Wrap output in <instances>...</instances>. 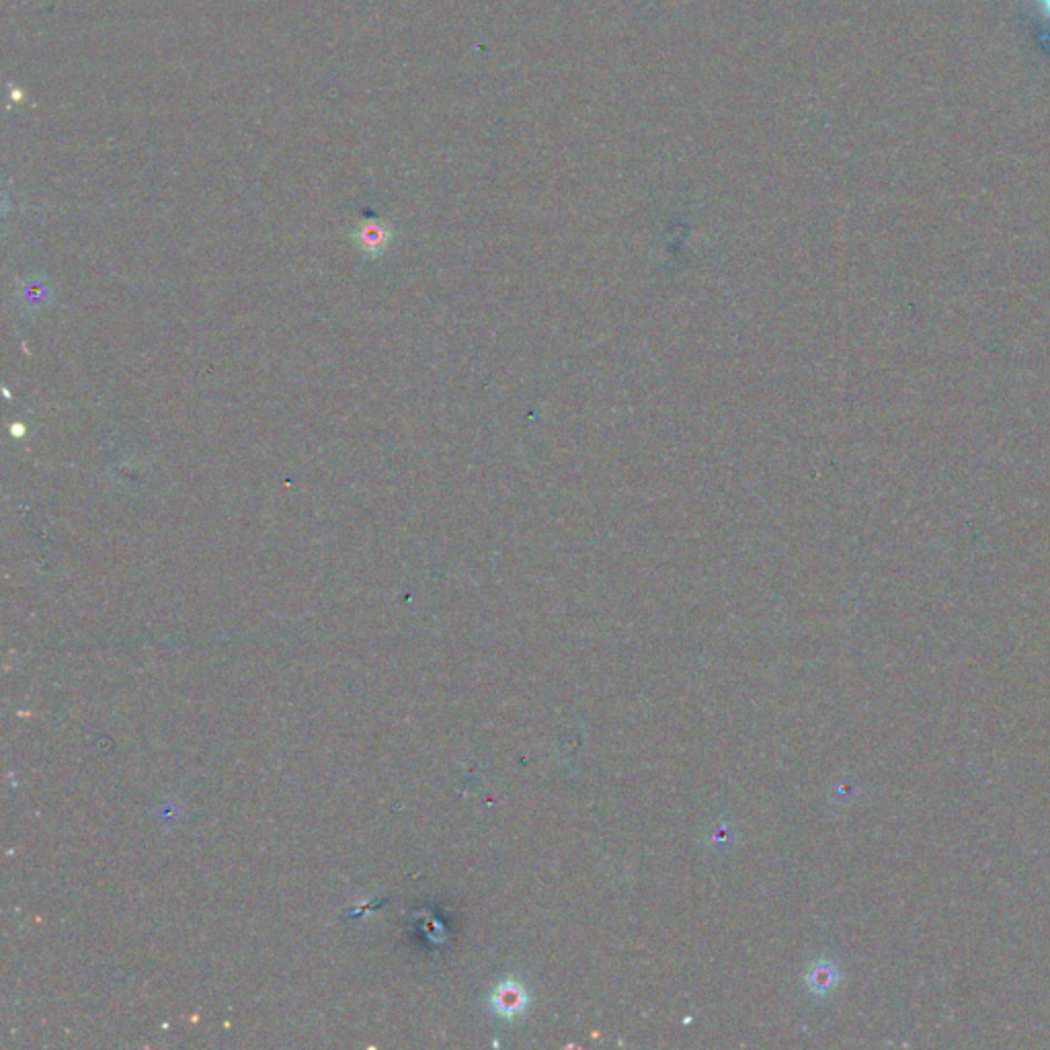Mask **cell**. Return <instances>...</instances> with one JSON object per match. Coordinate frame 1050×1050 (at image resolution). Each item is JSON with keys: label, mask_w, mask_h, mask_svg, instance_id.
I'll use <instances>...</instances> for the list:
<instances>
[{"label": "cell", "mask_w": 1050, "mask_h": 1050, "mask_svg": "<svg viewBox=\"0 0 1050 1050\" xmlns=\"http://www.w3.org/2000/svg\"><path fill=\"white\" fill-rule=\"evenodd\" d=\"M390 228L384 224V222H378V220H370V222H363L355 228L353 232V242L357 245V249L361 253H366L368 257H380L386 247L390 245Z\"/></svg>", "instance_id": "cell-1"}, {"label": "cell", "mask_w": 1050, "mask_h": 1050, "mask_svg": "<svg viewBox=\"0 0 1050 1050\" xmlns=\"http://www.w3.org/2000/svg\"><path fill=\"white\" fill-rule=\"evenodd\" d=\"M493 1005L497 1007V1012L501 1016H519L523 1012V1007L528 1005V995L523 993V989L519 985H505L497 991V997L493 999Z\"/></svg>", "instance_id": "cell-2"}, {"label": "cell", "mask_w": 1050, "mask_h": 1050, "mask_svg": "<svg viewBox=\"0 0 1050 1050\" xmlns=\"http://www.w3.org/2000/svg\"><path fill=\"white\" fill-rule=\"evenodd\" d=\"M835 968L827 962L815 966V971L811 973V987L817 991V993H827L833 985H835Z\"/></svg>", "instance_id": "cell-3"}, {"label": "cell", "mask_w": 1050, "mask_h": 1050, "mask_svg": "<svg viewBox=\"0 0 1050 1050\" xmlns=\"http://www.w3.org/2000/svg\"><path fill=\"white\" fill-rule=\"evenodd\" d=\"M1038 5H1040V9H1042L1044 17L1050 21V0H1038Z\"/></svg>", "instance_id": "cell-4"}]
</instances>
